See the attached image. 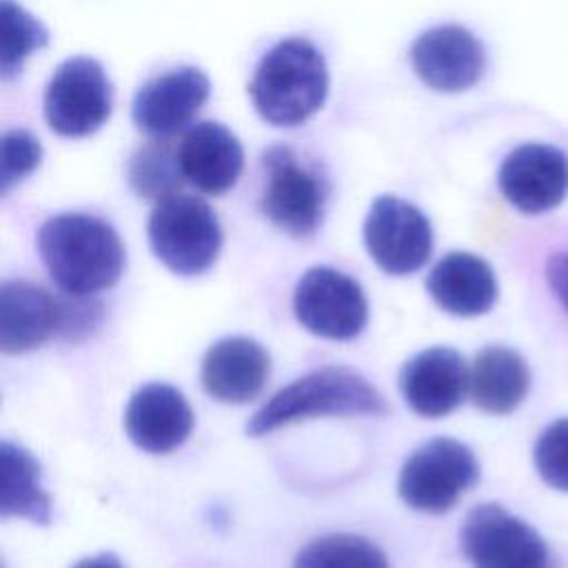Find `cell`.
Segmentation results:
<instances>
[{"mask_svg":"<svg viewBox=\"0 0 568 568\" xmlns=\"http://www.w3.org/2000/svg\"><path fill=\"white\" fill-rule=\"evenodd\" d=\"M38 253L60 291L93 295L124 271V246L111 224L87 213H60L38 231Z\"/></svg>","mask_w":568,"mask_h":568,"instance_id":"1","label":"cell"},{"mask_svg":"<svg viewBox=\"0 0 568 568\" xmlns=\"http://www.w3.org/2000/svg\"><path fill=\"white\" fill-rule=\"evenodd\" d=\"M248 95L273 126H297L315 115L328 95V67L306 38H284L257 62Z\"/></svg>","mask_w":568,"mask_h":568,"instance_id":"2","label":"cell"},{"mask_svg":"<svg viewBox=\"0 0 568 568\" xmlns=\"http://www.w3.org/2000/svg\"><path fill=\"white\" fill-rule=\"evenodd\" d=\"M382 393L346 366L317 368L277 390L246 424L251 437L322 415H384Z\"/></svg>","mask_w":568,"mask_h":568,"instance_id":"3","label":"cell"},{"mask_svg":"<svg viewBox=\"0 0 568 568\" xmlns=\"http://www.w3.org/2000/svg\"><path fill=\"white\" fill-rule=\"evenodd\" d=\"M146 233L153 255L178 275L204 273L222 248L220 220L195 195L173 193L155 202Z\"/></svg>","mask_w":568,"mask_h":568,"instance_id":"4","label":"cell"},{"mask_svg":"<svg viewBox=\"0 0 568 568\" xmlns=\"http://www.w3.org/2000/svg\"><path fill=\"white\" fill-rule=\"evenodd\" d=\"M477 479L475 453L457 439L435 437L404 462L397 490L413 510L439 515L450 510Z\"/></svg>","mask_w":568,"mask_h":568,"instance_id":"5","label":"cell"},{"mask_svg":"<svg viewBox=\"0 0 568 568\" xmlns=\"http://www.w3.org/2000/svg\"><path fill=\"white\" fill-rule=\"evenodd\" d=\"M42 106L51 131L62 138H84L109 120L113 87L98 60L75 55L53 71Z\"/></svg>","mask_w":568,"mask_h":568,"instance_id":"6","label":"cell"},{"mask_svg":"<svg viewBox=\"0 0 568 568\" xmlns=\"http://www.w3.org/2000/svg\"><path fill=\"white\" fill-rule=\"evenodd\" d=\"M264 191L262 211L282 231L295 237L313 235L324 217L326 186L315 169L284 144L262 155Z\"/></svg>","mask_w":568,"mask_h":568,"instance_id":"7","label":"cell"},{"mask_svg":"<svg viewBox=\"0 0 568 568\" xmlns=\"http://www.w3.org/2000/svg\"><path fill=\"white\" fill-rule=\"evenodd\" d=\"M462 548L473 568H552L541 535L499 504H479L466 515Z\"/></svg>","mask_w":568,"mask_h":568,"instance_id":"8","label":"cell"},{"mask_svg":"<svg viewBox=\"0 0 568 568\" xmlns=\"http://www.w3.org/2000/svg\"><path fill=\"white\" fill-rule=\"evenodd\" d=\"M293 311L308 333L326 339H353L368 320L362 286L333 266H313L300 277Z\"/></svg>","mask_w":568,"mask_h":568,"instance_id":"9","label":"cell"},{"mask_svg":"<svg viewBox=\"0 0 568 568\" xmlns=\"http://www.w3.org/2000/svg\"><path fill=\"white\" fill-rule=\"evenodd\" d=\"M364 244L371 260L388 275L419 271L433 251L428 217L410 202L382 195L364 220Z\"/></svg>","mask_w":568,"mask_h":568,"instance_id":"10","label":"cell"},{"mask_svg":"<svg viewBox=\"0 0 568 568\" xmlns=\"http://www.w3.org/2000/svg\"><path fill=\"white\" fill-rule=\"evenodd\" d=\"M211 82L197 67H178L146 80L131 104L135 126L153 138L169 140L193 126L191 122L204 106Z\"/></svg>","mask_w":568,"mask_h":568,"instance_id":"11","label":"cell"},{"mask_svg":"<svg viewBox=\"0 0 568 568\" xmlns=\"http://www.w3.org/2000/svg\"><path fill=\"white\" fill-rule=\"evenodd\" d=\"M417 78L439 93H459L479 82L486 69L484 44L459 24H439L419 33L410 47Z\"/></svg>","mask_w":568,"mask_h":568,"instance_id":"12","label":"cell"},{"mask_svg":"<svg viewBox=\"0 0 568 568\" xmlns=\"http://www.w3.org/2000/svg\"><path fill=\"white\" fill-rule=\"evenodd\" d=\"M497 182L517 211L546 213L568 195V155L550 144H521L504 158Z\"/></svg>","mask_w":568,"mask_h":568,"instance_id":"13","label":"cell"},{"mask_svg":"<svg viewBox=\"0 0 568 568\" xmlns=\"http://www.w3.org/2000/svg\"><path fill=\"white\" fill-rule=\"evenodd\" d=\"M470 371L464 357L448 346H433L410 357L399 373L406 404L422 417H444L466 397Z\"/></svg>","mask_w":568,"mask_h":568,"instance_id":"14","label":"cell"},{"mask_svg":"<svg viewBox=\"0 0 568 568\" xmlns=\"http://www.w3.org/2000/svg\"><path fill=\"white\" fill-rule=\"evenodd\" d=\"M193 428V410L184 395L162 382L138 388L124 410L129 439L151 455H166L182 446Z\"/></svg>","mask_w":568,"mask_h":568,"instance_id":"15","label":"cell"},{"mask_svg":"<svg viewBox=\"0 0 568 568\" xmlns=\"http://www.w3.org/2000/svg\"><path fill=\"white\" fill-rule=\"evenodd\" d=\"M178 158L184 180L209 195H222L233 189L244 166V151L237 135L211 120L184 131L178 144Z\"/></svg>","mask_w":568,"mask_h":568,"instance_id":"16","label":"cell"},{"mask_svg":"<svg viewBox=\"0 0 568 568\" xmlns=\"http://www.w3.org/2000/svg\"><path fill=\"white\" fill-rule=\"evenodd\" d=\"M271 373L264 346L251 337L233 335L215 342L202 359V386L222 404H246L255 399Z\"/></svg>","mask_w":568,"mask_h":568,"instance_id":"17","label":"cell"},{"mask_svg":"<svg viewBox=\"0 0 568 568\" xmlns=\"http://www.w3.org/2000/svg\"><path fill=\"white\" fill-rule=\"evenodd\" d=\"M60 300L44 288L24 282L7 280L0 284V348L16 355L40 346L51 335H58Z\"/></svg>","mask_w":568,"mask_h":568,"instance_id":"18","label":"cell"},{"mask_svg":"<svg viewBox=\"0 0 568 568\" xmlns=\"http://www.w3.org/2000/svg\"><path fill=\"white\" fill-rule=\"evenodd\" d=\"M426 288L439 308L459 317L481 315L497 300V280L490 264L466 251L444 255L428 273Z\"/></svg>","mask_w":568,"mask_h":568,"instance_id":"19","label":"cell"},{"mask_svg":"<svg viewBox=\"0 0 568 568\" xmlns=\"http://www.w3.org/2000/svg\"><path fill=\"white\" fill-rule=\"evenodd\" d=\"M530 371L526 359L508 346H486L470 366V397L493 415L513 413L528 395Z\"/></svg>","mask_w":568,"mask_h":568,"instance_id":"20","label":"cell"},{"mask_svg":"<svg viewBox=\"0 0 568 568\" xmlns=\"http://www.w3.org/2000/svg\"><path fill=\"white\" fill-rule=\"evenodd\" d=\"M0 515L24 517L33 524L51 521V499L40 484V466L33 455L11 442L0 444Z\"/></svg>","mask_w":568,"mask_h":568,"instance_id":"21","label":"cell"},{"mask_svg":"<svg viewBox=\"0 0 568 568\" xmlns=\"http://www.w3.org/2000/svg\"><path fill=\"white\" fill-rule=\"evenodd\" d=\"M131 189L146 200H164L184 182L178 149L169 140H151L140 146L126 166Z\"/></svg>","mask_w":568,"mask_h":568,"instance_id":"22","label":"cell"},{"mask_svg":"<svg viewBox=\"0 0 568 568\" xmlns=\"http://www.w3.org/2000/svg\"><path fill=\"white\" fill-rule=\"evenodd\" d=\"M293 568H390L384 550L362 535L333 532L306 544Z\"/></svg>","mask_w":568,"mask_h":568,"instance_id":"23","label":"cell"},{"mask_svg":"<svg viewBox=\"0 0 568 568\" xmlns=\"http://www.w3.org/2000/svg\"><path fill=\"white\" fill-rule=\"evenodd\" d=\"M0 24H2L0 69H2V78L7 80L20 71L24 58L31 55V51H38L49 42V33L38 18H33L13 0H2Z\"/></svg>","mask_w":568,"mask_h":568,"instance_id":"24","label":"cell"},{"mask_svg":"<svg viewBox=\"0 0 568 568\" xmlns=\"http://www.w3.org/2000/svg\"><path fill=\"white\" fill-rule=\"evenodd\" d=\"M532 459L539 477L548 486L568 493V417L555 419L541 430L532 448Z\"/></svg>","mask_w":568,"mask_h":568,"instance_id":"25","label":"cell"},{"mask_svg":"<svg viewBox=\"0 0 568 568\" xmlns=\"http://www.w3.org/2000/svg\"><path fill=\"white\" fill-rule=\"evenodd\" d=\"M42 160V146L24 129H11L0 142V189L7 193L16 182L24 180Z\"/></svg>","mask_w":568,"mask_h":568,"instance_id":"26","label":"cell"},{"mask_svg":"<svg viewBox=\"0 0 568 568\" xmlns=\"http://www.w3.org/2000/svg\"><path fill=\"white\" fill-rule=\"evenodd\" d=\"M100 317H102V306L91 295L60 297L58 337L67 342H78L98 328Z\"/></svg>","mask_w":568,"mask_h":568,"instance_id":"27","label":"cell"},{"mask_svg":"<svg viewBox=\"0 0 568 568\" xmlns=\"http://www.w3.org/2000/svg\"><path fill=\"white\" fill-rule=\"evenodd\" d=\"M546 280L555 297L568 311V251L555 253L546 264Z\"/></svg>","mask_w":568,"mask_h":568,"instance_id":"28","label":"cell"},{"mask_svg":"<svg viewBox=\"0 0 568 568\" xmlns=\"http://www.w3.org/2000/svg\"><path fill=\"white\" fill-rule=\"evenodd\" d=\"M73 568H124L120 564V559L111 552H100V555H93V557H84L80 559Z\"/></svg>","mask_w":568,"mask_h":568,"instance_id":"29","label":"cell"}]
</instances>
